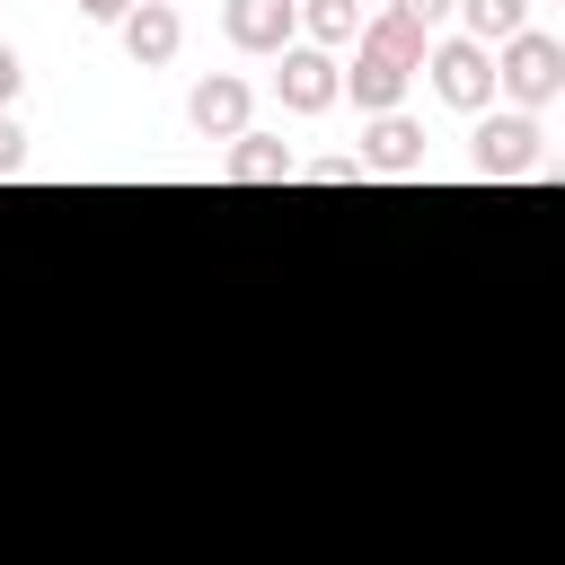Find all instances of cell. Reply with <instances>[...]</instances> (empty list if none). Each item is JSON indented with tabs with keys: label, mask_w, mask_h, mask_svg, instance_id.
Returning <instances> with one entry per match:
<instances>
[{
	"label": "cell",
	"mask_w": 565,
	"mask_h": 565,
	"mask_svg": "<svg viewBox=\"0 0 565 565\" xmlns=\"http://www.w3.org/2000/svg\"><path fill=\"white\" fill-rule=\"evenodd\" d=\"M494 88H512V97H521V115H530V106H547V97L565 88V44H556V35H539V26H521L512 44H494Z\"/></svg>",
	"instance_id": "6da1fadb"
},
{
	"label": "cell",
	"mask_w": 565,
	"mask_h": 565,
	"mask_svg": "<svg viewBox=\"0 0 565 565\" xmlns=\"http://www.w3.org/2000/svg\"><path fill=\"white\" fill-rule=\"evenodd\" d=\"M424 71H433V97L441 106H459V115H486L494 106V53L486 44L441 35V44H424Z\"/></svg>",
	"instance_id": "7a4b0ae2"
},
{
	"label": "cell",
	"mask_w": 565,
	"mask_h": 565,
	"mask_svg": "<svg viewBox=\"0 0 565 565\" xmlns=\"http://www.w3.org/2000/svg\"><path fill=\"white\" fill-rule=\"evenodd\" d=\"M468 168L477 177H539V115H477Z\"/></svg>",
	"instance_id": "3957f363"
},
{
	"label": "cell",
	"mask_w": 565,
	"mask_h": 565,
	"mask_svg": "<svg viewBox=\"0 0 565 565\" xmlns=\"http://www.w3.org/2000/svg\"><path fill=\"white\" fill-rule=\"evenodd\" d=\"M115 35H124V62H132V71H168L177 44H185V18H177L168 0H132V9L115 18Z\"/></svg>",
	"instance_id": "277c9868"
},
{
	"label": "cell",
	"mask_w": 565,
	"mask_h": 565,
	"mask_svg": "<svg viewBox=\"0 0 565 565\" xmlns=\"http://www.w3.org/2000/svg\"><path fill=\"white\" fill-rule=\"evenodd\" d=\"M221 35L238 53H291L300 44V0H230L221 9Z\"/></svg>",
	"instance_id": "5b68a950"
},
{
	"label": "cell",
	"mask_w": 565,
	"mask_h": 565,
	"mask_svg": "<svg viewBox=\"0 0 565 565\" xmlns=\"http://www.w3.org/2000/svg\"><path fill=\"white\" fill-rule=\"evenodd\" d=\"M282 71H274V88H282V115H327L335 106V53H318V44H291V53H274Z\"/></svg>",
	"instance_id": "8992f818"
},
{
	"label": "cell",
	"mask_w": 565,
	"mask_h": 565,
	"mask_svg": "<svg viewBox=\"0 0 565 565\" xmlns=\"http://www.w3.org/2000/svg\"><path fill=\"white\" fill-rule=\"evenodd\" d=\"M185 124H194L203 141H238V132H247V79H238V71H203V79L185 88Z\"/></svg>",
	"instance_id": "52a82bcc"
},
{
	"label": "cell",
	"mask_w": 565,
	"mask_h": 565,
	"mask_svg": "<svg viewBox=\"0 0 565 565\" xmlns=\"http://www.w3.org/2000/svg\"><path fill=\"white\" fill-rule=\"evenodd\" d=\"M362 168H371V177H415V168H424V124H415L406 106H397V115H371Z\"/></svg>",
	"instance_id": "ba28073f"
},
{
	"label": "cell",
	"mask_w": 565,
	"mask_h": 565,
	"mask_svg": "<svg viewBox=\"0 0 565 565\" xmlns=\"http://www.w3.org/2000/svg\"><path fill=\"white\" fill-rule=\"evenodd\" d=\"M221 177H230V185H291V177H300V159H291V141H282V132H256V124H247V132L230 141Z\"/></svg>",
	"instance_id": "9c48e42d"
},
{
	"label": "cell",
	"mask_w": 565,
	"mask_h": 565,
	"mask_svg": "<svg viewBox=\"0 0 565 565\" xmlns=\"http://www.w3.org/2000/svg\"><path fill=\"white\" fill-rule=\"evenodd\" d=\"M406 79H415V71H397V62H380V53H362V44H353V71H335V97H353L362 115H397Z\"/></svg>",
	"instance_id": "30bf717a"
},
{
	"label": "cell",
	"mask_w": 565,
	"mask_h": 565,
	"mask_svg": "<svg viewBox=\"0 0 565 565\" xmlns=\"http://www.w3.org/2000/svg\"><path fill=\"white\" fill-rule=\"evenodd\" d=\"M353 44H362V53H380V62H397V71H424V44H433V35H424V26H406L397 9H380V18H362V35H353Z\"/></svg>",
	"instance_id": "8fae6325"
},
{
	"label": "cell",
	"mask_w": 565,
	"mask_h": 565,
	"mask_svg": "<svg viewBox=\"0 0 565 565\" xmlns=\"http://www.w3.org/2000/svg\"><path fill=\"white\" fill-rule=\"evenodd\" d=\"M450 18H468V44L494 53V44H512V35L530 26V0H459Z\"/></svg>",
	"instance_id": "7c38bea8"
},
{
	"label": "cell",
	"mask_w": 565,
	"mask_h": 565,
	"mask_svg": "<svg viewBox=\"0 0 565 565\" xmlns=\"http://www.w3.org/2000/svg\"><path fill=\"white\" fill-rule=\"evenodd\" d=\"M300 35H309L318 53L353 44V35H362V0H300Z\"/></svg>",
	"instance_id": "4fadbf2b"
},
{
	"label": "cell",
	"mask_w": 565,
	"mask_h": 565,
	"mask_svg": "<svg viewBox=\"0 0 565 565\" xmlns=\"http://www.w3.org/2000/svg\"><path fill=\"white\" fill-rule=\"evenodd\" d=\"M388 9H397V18H406V26H424V35H433V26H441V18H450V9H459V0H388Z\"/></svg>",
	"instance_id": "5bb4252c"
},
{
	"label": "cell",
	"mask_w": 565,
	"mask_h": 565,
	"mask_svg": "<svg viewBox=\"0 0 565 565\" xmlns=\"http://www.w3.org/2000/svg\"><path fill=\"white\" fill-rule=\"evenodd\" d=\"M18 168H26V124L0 115V177H18Z\"/></svg>",
	"instance_id": "9a60e30c"
},
{
	"label": "cell",
	"mask_w": 565,
	"mask_h": 565,
	"mask_svg": "<svg viewBox=\"0 0 565 565\" xmlns=\"http://www.w3.org/2000/svg\"><path fill=\"white\" fill-rule=\"evenodd\" d=\"M300 177H309V185H353L362 159H318V168H300Z\"/></svg>",
	"instance_id": "2e32d148"
},
{
	"label": "cell",
	"mask_w": 565,
	"mask_h": 565,
	"mask_svg": "<svg viewBox=\"0 0 565 565\" xmlns=\"http://www.w3.org/2000/svg\"><path fill=\"white\" fill-rule=\"evenodd\" d=\"M18 79H26V62H18L9 44H0V115H9V97H18Z\"/></svg>",
	"instance_id": "e0dca14e"
},
{
	"label": "cell",
	"mask_w": 565,
	"mask_h": 565,
	"mask_svg": "<svg viewBox=\"0 0 565 565\" xmlns=\"http://www.w3.org/2000/svg\"><path fill=\"white\" fill-rule=\"evenodd\" d=\"M124 9H132V0H79V18H97V26H115Z\"/></svg>",
	"instance_id": "ac0fdd59"
}]
</instances>
